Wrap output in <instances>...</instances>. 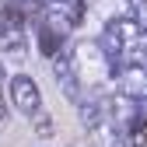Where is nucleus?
<instances>
[{
    "instance_id": "obj_1",
    "label": "nucleus",
    "mask_w": 147,
    "mask_h": 147,
    "mask_svg": "<svg viewBox=\"0 0 147 147\" xmlns=\"http://www.w3.org/2000/svg\"><path fill=\"white\" fill-rule=\"evenodd\" d=\"M74 70H77V77H81V84H88V88H98L109 74H116L112 67V60H109V53L102 49V42L98 39H88V42H77L74 46Z\"/></svg>"
},
{
    "instance_id": "obj_2",
    "label": "nucleus",
    "mask_w": 147,
    "mask_h": 147,
    "mask_svg": "<svg viewBox=\"0 0 147 147\" xmlns=\"http://www.w3.org/2000/svg\"><path fill=\"white\" fill-rule=\"evenodd\" d=\"M11 102L18 112H25V116H39L42 112V91L39 84H35L28 74H18V77H11Z\"/></svg>"
},
{
    "instance_id": "obj_3",
    "label": "nucleus",
    "mask_w": 147,
    "mask_h": 147,
    "mask_svg": "<svg viewBox=\"0 0 147 147\" xmlns=\"http://www.w3.org/2000/svg\"><path fill=\"white\" fill-rule=\"evenodd\" d=\"M53 77H56V84H60V91H63L67 102H74V105L84 102V84L77 77V70H74L70 56H56V60H53Z\"/></svg>"
},
{
    "instance_id": "obj_4",
    "label": "nucleus",
    "mask_w": 147,
    "mask_h": 147,
    "mask_svg": "<svg viewBox=\"0 0 147 147\" xmlns=\"http://www.w3.org/2000/svg\"><path fill=\"white\" fill-rule=\"evenodd\" d=\"M116 81H119V91H123L126 98H133V102H144L147 98V70L140 63L116 67Z\"/></svg>"
},
{
    "instance_id": "obj_5",
    "label": "nucleus",
    "mask_w": 147,
    "mask_h": 147,
    "mask_svg": "<svg viewBox=\"0 0 147 147\" xmlns=\"http://www.w3.org/2000/svg\"><path fill=\"white\" fill-rule=\"evenodd\" d=\"M0 49H4V56L21 60L25 53H28V35H25V25H4V28H0Z\"/></svg>"
},
{
    "instance_id": "obj_6",
    "label": "nucleus",
    "mask_w": 147,
    "mask_h": 147,
    "mask_svg": "<svg viewBox=\"0 0 147 147\" xmlns=\"http://www.w3.org/2000/svg\"><path fill=\"white\" fill-rule=\"evenodd\" d=\"M95 11L112 25V21H123V18H133V0H95Z\"/></svg>"
},
{
    "instance_id": "obj_7",
    "label": "nucleus",
    "mask_w": 147,
    "mask_h": 147,
    "mask_svg": "<svg viewBox=\"0 0 147 147\" xmlns=\"http://www.w3.org/2000/svg\"><path fill=\"white\" fill-rule=\"evenodd\" d=\"M60 46H63V35H56V32L46 28V25H39V53H42V56H53V60H56L60 56Z\"/></svg>"
},
{
    "instance_id": "obj_8",
    "label": "nucleus",
    "mask_w": 147,
    "mask_h": 147,
    "mask_svg": "<svg viewBox=\"0 0 147 147\" xmlns=\"http://www.w3.org/2000/svg\"><path fill=\"white\" fill-rule=\"evenodd\" d=\"M60 11H63V18H67L74 28L84 21V0H63V4H60Z\"/></svg>"
},
{
    "instance_id": "obj_9",
    "label": "nucleus",
    "mask_w": 147,
    "mask_h": 147,
    "mask_svg": "<svg viewBox=\"0 0 147 147\" xmlns=\"http://www.w3.org/2000/svg\"><path fill=\"white\" fill-rule=\"evenodd\" d=\"M130 144L133 147H147V116H140V123L130 126Z\"/></svg>"
},
{
    "instance_id": "obj_10",
    "label": "nucleus",
    "mask_w": 147,
    "mask_h": 147,
    "mask_svg": "<svg viewBox=\"0 0 147 147\" xmlns=\"http://www.w3.org/2000/svg\"><path fill=\"white\" fill-rule=\"evenodd\" d=\"M53 130H56V126H53V116L49 112L35 116V133H39V137H53Z\"/></svg>"
},
{
    "instance_id": "obj_11",
    "label": "nucleus",
    "mask_w": 147,
    "mask_h": 147,
    "mask_svg": "<svg viewBox=\"0 0 147 147\" xmlns=\"http://www.w3.org/2000/svg\"><path fill=\"white\" fill-rule=\"evenodd\" d=\"M137 56L147 63V28H144V39H140V46H137Z\"/></svg>"
},
{
    "instance_id": "obj_12",
    "label": "nucleus",
    "mask_w": 147,
    "mask_h": 147,
    "mask_svg": "<svg viewBox=\"0 0 147 147\" xmlns=\"http://www.w3.org/2000/svg\"><path fill=\"white\" fill-rule=\"evenodd\" d=\"M7 123V102H4V95H0V126Z\"/></svg>"
},
{
    "instance_id": "obj_13",
    "label": "nucleus",
    "mask_w": 147,
    "mask_h": 147,
    "mask_svg": "<svg viewBox=\"0 0 147 147\" xmlns=\"http://www.w3.org/2000/svg\"><path fill=\"white\" fill-rule=\"evenodd\" d=\"M4 77H7V70H4V63H0V84H4Z\"/></svg>"
},
{
    "instance_id": "obj_14",
    "label": "nucleus",
    "mask_w": 147,
    "mask_h": 147,
    "mask_svg": "<svg viewBox=\"0 0 147 147\" xmlns=\"http://www.w3.org/2000/svg\"><path fill=\"white\" fill-rule=\"evenodd\" d=\"M60 4H63V0H60Z\"/></svg>"
}]
</instances>
